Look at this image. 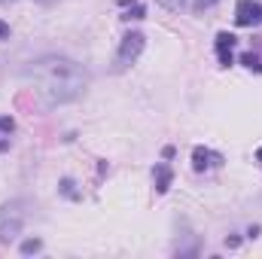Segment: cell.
<instances>
[{"label": "cell", "instance_id": "cell-8", "mask_svg": "<svg viewBox=\"0 0 262 259\" xmlns=\"http://www.w3.org/2000/svg\"><path fill=\"white\" fill-rule=\"evenodd\" d=\"M241 64L250 67V70H262V58L253 55V52H244V55H241Z\"/></svg>", "mask_w": 262, "mask_h": 259}, {"label": "cell", "instance_id": "cell-12", "mask_svg": "<svg viewBox=\"0 0 262 259\" xmlns=\"http://www.w3.org/2000/svg\"><path fill=\"white\" fill-rule=\"evenodd\" d=\"M12 128H15V122H12L9 116H0V134H9Z\"/></svg>", "mask_w": 262, "mask_h": 259}, {"label": "cell", "instance_id": "cell-5", "mask_svg": "<svg viewBox=\"0 0 262 259\" xmlns=\"http://www.w3.org/2000/svg\"><path fill=\"white\" fill-rule=\"evenodd\" d=\"M192 165H195V171H210V168H220V165H223V156L213 153V149L195 146V149H192Z\"/></svg>", "mask_w": 262, "mask_h": 259}, {"label": "cell", "instance_id": "cell-1", "mask_svg": "<svg viewBox=\"0 0 262 259\" xmlns=\"http://www.w3.org/2000/svg\"><path fill=\"white\" fill-rule=\"evenodd\" d=\"M34 82H37V95L46 107H61L76 101L85 85H89V73L76 61L61 58V55H49V58H40L34 61V67L25 70Z\"/></svg>", "mask_w": 262, "mask_h": 259}, {"label": "cell", "instance_id": "cell-4", "mask_svg": "<svg viewBox=\"0 0 262 259\" xmlns=\"http://www.w3.org/2000/svg\"><path fill=\"white\" fill-rule=\"evenodd\" d=\"M259 21H262V3L259 0H238V6H235V25L253 28Z\"/></svg>", "mask_w": 262, "mask_h": 259}, {"label": "cell", "instance_id": "cell-13", "mask_svg": "<svg viewBox=\"0 0 262 259\" xmlns=\"http://www.w3.org/2000/svg\"><path fill=\"white\" fill-rule=\"evenodd\" d=\"M6 34H9V31H6V25H0V37H6Z\"/></svg>", "mask_w": 262, "mask_h": 259}, {"label": "cell", "instance_id": "cell-7", "mask_svg": "<svg viewBox=\"0 0 262 259\" xmlns=\"http://www.w3.org/2000/svg\"><path fill=\"white\" fill-rule=\"evenodd\" d=\"M171 180H174V174H171V168L162 162V165H156V192L165 195L171 189Z\"/></svg>", "mask_w": 262, "mask_h": 259}, {"label": "cell", "instance_id": "cell-11", "mask_svg": "<svg viewBox=\"0 0 262 259\" xmlns=\"http://www.w3.org/2000/svg\"><path fill=\"white\" fill-rule=\"evenodd\" d=\"M159 3H162L165 9H171V12H177V9H183V3H186V0H159Z\"/></svg>", "mask_w": 262, "mask_h": 259}, {"label": "cell", "instance_id": "cell-2", "mask_svg": "<svg viewBox=\"0 0 262 259\" xmlns=\"http://www.w3.org/2000/svg\"><path fill=\"white\" fill-rule=\"evenodd\" d=\"M25 226V201L12 198L6 204H0V244H9L21 235Z\"/></svg>", "mask_w": 262, "mask_h": 259}, {"label": "cell", "instance_id": "cell-9", "mask_svg": "<svg viewBox=\"0 0 262 259\" xmlns=\"http://www.w3.org/2000/svg\"><path fill=\"white\" fill-rule=\"evenodd\" d=\"M40 250H43V244H40L37 238H34V241H25V244H21V253H25V256H31V253H40Z\"/></svg>", "mask_w": 262, "mask_h": 259}, {"label": "cell", "instance_id": "cell-6", "mask_svg": "<svg viewBox=\"0 0 262 259\" xmlns=\"http://www.w3.org/2000/svg\"><path fill=\"white\" fill-rule=\"evenodd\" d=\"M232 49H235V37L232 34H216V58H220V64L229 67L232 64Z\"/></svg>", "mask_w": 262, "mask_h": 259}, {"label": "cell", "instance_id": "cell-3", "mask_svg": "<svg viewBox=\"0 0 262 259\" xmlns=\"http://www.w3.org/2000/svg\"><path fill=\"white\" fill-rule=\"evenodd\" d=\"M143 46H146V40H143V34H125L122 37V43H119V49H116V64L113 70L119 73V70H128L137 58H140V52H143Z\"/></svg>", "mask_w": 262, "mask_h": 259}, {"label": "cell", "instance_id": "cell-10", "mask_svg": "<svg viewBox=\"0 0 262 259\" xmlns=\"http://www.w3.org/2000/svg\"><path fill=\"white\" fill-rule=\"evenodd\" d=\"M216 3H220V0H195L192 9H195V12H204V9H210V6H216Z\"/></svg>", "mask_w": 262, "mask_h": 259}, {"label": "cell", "instance_id": "cell-14", "mask_svg": "<svg viewBox=\"0 0 262 259\" xmlns=\"http://www.w3.org/2000/svg\"><path fill=\"white\" fill-rule=\"evenodd\" d=\"M256 159H259V162H262V146H259V153H256Z\"/></svg>", "mask_w": 262, "mask_h": 259}, {"label": "cell", "instance_id": "cell-15", "mask_svg": "<svg viewBox=\"0 0 262 259\" xmlns=\"http://www.w3.org/2000/svg\"><path fill=\"white\" fill-rule=\"evenodd\" d=\"M0 3H6V0H0Z\"/></svg>", "mask_w": 262, "mask_h": 259}]
</instances>
